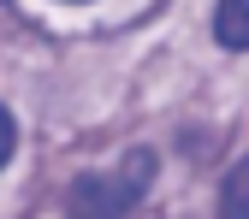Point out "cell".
<instances>
[{
    "mask_svg": "<svg viewBox=\"0 0 249 219\" xmlns=\"http://www.w3.org/2000/svg\"><path fill=\"white\" fill-rule=\"evenodd\" d=\"M12 142H18V131H12V113L0 107V166L12 160Z\"/></svg>",
    "mask_w": 249,
    "mask_h": 219,
    "instance_id": "obj_4",
    "label": "cell"
},
{
    "mask_svg": "<svg viewBox=\"0 0 249 219\" xmlns=\"http://www.w3.org/2000/svg\"><path fill=\"white\" fill-rule=\"evenodd\" d=\"M220 219H249V160H237L220 184Z\"/></svg>",
    "mask_w": 249,
    "mask_h": 219,
    "instance_id": "obj_3",
    "label": "cell"
},
{
    "mask_svg": "<svg viewBox=\"0 0 249 219\" xmlns=\"http://www.w3.org/2000/svg\"><path fill=\"white\" fill-rule=\"evenodd\" d=\"M148 184H154V154L148 148H131L119 166L83 172L66 190V207H71V219H131L137 202L148 196Z\"/></svg>",
    "mask_w": 249,
    "mask_h": 219,
    "instance_id": "obj_1",
    "label": "cell"
},
{
    "mask_svg": "<svg viewBox=\"0 0 249 219\" xmlns=\"http://www.w3.org/2000/svg\"><path fill=\"white\" fill-rule=\"evenodd\" d=\"M213 36L226 48H249V0H220L213 6Z\"/></svg>",
    "mask_w": 249,
    "mask_h": 219,
    "instance_id": "obj_2",
    "label": "cell"
}]
</instances>
